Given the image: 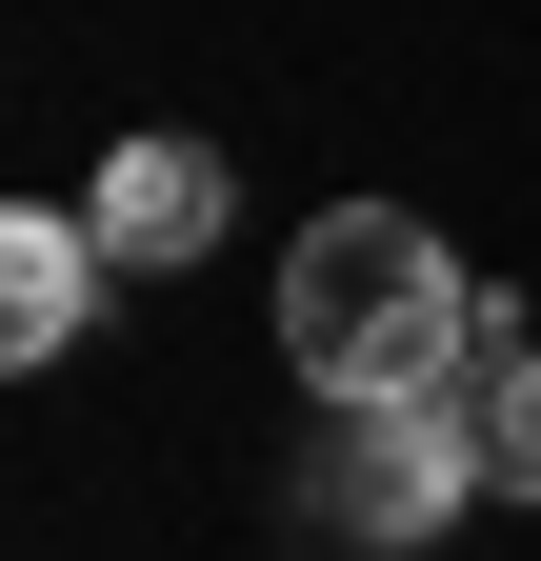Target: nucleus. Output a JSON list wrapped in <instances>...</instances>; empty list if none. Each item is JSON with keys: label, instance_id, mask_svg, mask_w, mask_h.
<instances>
[{"label": "nucleus", "instance_id": "39448f33", "mask_svg": "<svg viewBox=\"0 0 541 561\" xmlns=\"http://www.w3.org/2000/svg\"><path fill=\"white\" fill-rule=\"evenodd\" d=\"M461 442H482V502H541V341H521V301H482V341H461Z\"/></svg>", "mask_w": 541, "mask_h": 561}, {"label": "nucleus", "instance_id": "7ed1b4c3", "mask_svg": "<svg viewBox=\"0 0 541 561\" xmlns=\"http://www.w3.org/2000/svg\"><path fill=\"white\" fill-rule=\"evenodd\" d=\"M81 221H101V261H221V221H241V181H221V140H120V161L81 181Z\"/></svg>", "mask_w": 541, "mask_h": 561}, {"label": "nucleus", "instance_id": "f03ea898", "mask_svg": "<svg viewBox=\"0 0 541 561\" xmlns=\"http://www.w3.org/2000/svg\"><path fill=\"white\" fill-rule=\"evenodd\" d=\"M461 502H482L461 401H321V442H301V522H321V541L401 561V541H441Z\"/></svg>", "mask_w": 541, "mask_h": 561}, {"label": "nucleus", "instance_id": "f257e3e1", "mask_svg": "<svg viewBox=\"0 0 541 561\" xmlns=\"http://www.w3.org/2000/svg\"><path fill=\"white\" fill-rule=\"evenodd\" d=\"M461 341H482V280L441 261L422 201H321L281 241V362L321 401H441Z\"/></svg>", "mask_w": 541, "mask_h": 561}, {"label": "nucleus", "instance_id": "20e7f679", "mask_svg": "<svg viewBox=\"0 0 541 561\" xmlns=\"http://www.w3.org/2000/svg\"><path fill=\"white\" fill-rule=\"evenodd\" d=\"M101 221H81V201H21V221H0V362H60V341H81L101 321Z\"/></svg>", "mask_w": 541, "mask_h": 561}]
</instances>
